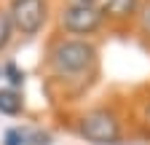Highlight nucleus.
Returning a JSON list of instances; mask_svg holds the SVG:
<instances>
[{
  "mask_svg": "<svg viewBox=\"0 0 150 145\" xmlns=\"http://www.w3.org/2000/svg\"><path fill=\"white\" fill-rule=\"evenodd\" d=\"M102 11L94 6V3H72L70 8H64L62 14V24L70 32H78V35H88L102 24Z\"/></svg>",
  "mask_w": 150,
  "mask_h": 145,
  "instance_id": "nucleus-3",
  "label": "nucleus"
},
{
  "mask_svg": "<svg viewBox=\"0 0 150 145\" xmlns=\"http://www.w3.org/2000/svg\"><path fill=\"white\" fill-rule=\"evenodd\" d=\"M94 59V48L83 41H64L56 46L54 51V62L62 72H78Z\"/></svg>",
  "mask_w": 150,
  "mask_h": 145,
  "instance_id": "nucleus-4",
  "label": "nucleus"
},
{
  "mask_svg": "<svg viewBox=\"0 0 150 145\" xmlns=\"http://www.w3.org/2000/svg\"><path fill=\"white\" fill-rule=\"evenodd\" d=\"M8 16L22 35H35L46 22V3L43 0H13Z\"/></svg>",
  "mask_w": 150,
  "mask_h": 145,
  "instance_id": "nucleus-2",
  "label": "nucleus"
},
{
  "mask_svg": "<svg viewBox=\"0 0 150 145\" xmlns=\"http://www.w3.org/2000/svg\"><path fill=\"white\" fill-rule=\"evenodd\" d=\"M81 134L94 145H118L121 126L118 118L107 110H91L81 118Z\"/></svg>",
  "mask_w": 150,
  "mask_h": 145,
  "instance_id": "nucleus-1",
  "label": "nucleus"
},
{
  "mask_svg": "<svg viewBox=\"0 0 150 145\" xmlns=\"http://www.w3.org/2000/svg\"><path fill=\"white\" fill-rule=\"evenodd\" d=\"M134 11H137V0H107L102 8V14L112 16V19H126Z\"/></svg>",
  "mask_w": 150,
  "mask_h": 145,
  "instance_id": "nucleus-6",
  "label": "nucleus"
},
{
  "mask_svg": "<svg viewBox=\"0 0 150 145\" xmlns=\"http://www.w3.org/2000/svg\"><path fill=\"white\" fill-rule=\"evenodd\" d=\"M11 32H13V22L6 11H0V51H3L11 41Z\"/></svg>",
  "mask_w": 150,
  "mask_h": 145,
  "instance_id": "nucleus-7",
  "label": "nucleus"
},
{
  "mask_svg": "<svg viewBox=\"0 0 150 145\" xmlns=\"http://www.w3.org/2000/svg\"><path fill=\"white\" fill-rule=\"evenodd\" d=\"M3 72H6V75H8V81H11V89H16V86H22V83H24V72L19 70L13 62H8V65L3 67Z\"/></svg>",
  "mask_w": 150,
  "mask_h": 145,
  "instance_id": "nucleus-8",
  "label": "nucleus"
},
{
  "mask_svg": "<svg viewBox=\"0 0 150 145\" xmlns=\"http://www.w3.org/2000/svg\"><path fill=\"white\" fill-rule=\"evenodd\" d=\"M6 145H24V132L22 129H11L6 134Z\"/></svg>",
  "mask_w": 150,
  "mask_h": 145,
  "instance_id": "nucleus-9",
  "label": "nucleus"
},
{
  "mask_svg": "<svg viewBox=\"0 0 150 145\" xmlns=\"http://www.w3.org/2000/svg\"><path fill=\"white\" fill-rule=\"evenodd\" d=\"M0 113L3 116L22 113V94L16 89H0Z\"/></svg>",
  "mask_w": 150,
  "mask_h": 145,
  "instance_id": "nucleus-5",
  "label": "nucleus"
},
{
  "mask_svg": "<svg viewBox=\"0 0 150 145\" xmlns=\"http://www.w3.org/2000/svg\"><path fill=\"white\" fill-rule=\"evenodd\" d=\"M75 3H94V0H75Z\"/></svg>",
  "mask_w": 150,
  "mask_h": 145,
  "instance_id": "nucleus-10",
  "label": "nucleus"
}]
</instances>
